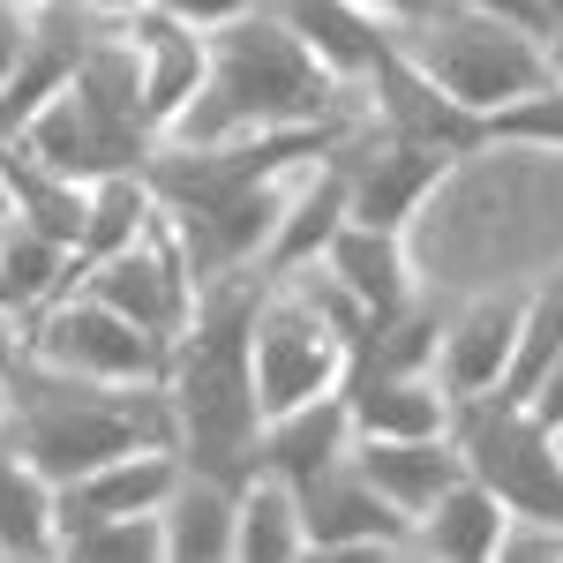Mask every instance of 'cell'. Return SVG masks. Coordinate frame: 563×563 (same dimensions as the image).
<instances>
[{
	"label": "cell",
	"mask_w": 563,
	"mask_h": 563,
	"mask_svg": "<svg viewBox=\"0 0 563 563\" xmlns=\"http://www.w3.org/2000/svg\"><path fill=\"white\" fill-rule=\"evenodd\" d=\"M398 45H406L459 106H474L481 121H488L496 106H511V98L549 84V38H533L519 23H496V15H474V8H459V0H435L421 23H398Z\"/></svg>",
	"instance_id": "5"
},
{
	"label": "cell",
	"mask_w": 563,
	"mask_h": 563,
	"mask_svg": "<svg viewBox=\"0 0 563 563\" xmlns=\"http://www.w3.org/2000/svg\"><path fill=\"white\" fill-rule=\"evenodd\" d=\"M8 211H15V203H8V174H0V218H8Z\"/></svg>",
	"instance_id": "42"
},
{
	"label": "cell",
	"mask_w": 563,
	"mask_h": 563,
	"mask_svg": "<svg viewBox=\"0 0 563 563\" xmlns=\"http://www.w3.org/2000/svg\"><path fill=\"white\" fill-rule=\"evenodd\" d=\"M23 346L60 361V368H76V376H106V384H166V368H174V339L129 323L121 308H106L84 286L68 301L38 308Z\"/></svg>",
	"instance_id": "7"
},
{
	"label": "cell",
	"mask_w": 563,
	"mask_h": 563,
	"mask_svg": "<svg viewBox=\"0 0 563 563\" xmlns=\"http://www.w3.org/2000/svg\"><path fill=\"white\" fill-rule=\"evenodd\" d=\"M135 38V60H143V113H151V129L174 135V121L188 113V98L203 90V68H211V38L196 31V23H180L166 15L158 0H143L121 15Z\"/></svg>",
	"instance_id": "14"
},
{
	"label": "cell",
	"mask_w": 563,
	"mask_h": 563,
	"mask_svg": "<svg viewBox=\"0 0 563 563\" xmlns=\"http://www.w3.org/2000/svg\"><path fill=\"white\" fill-rule=\"evenodd\" d=\"M451 443L466 474L511 504V519L563 533V429H549L519 390L451 398Z\"/></svg>",
	"instance_id": "4"
},
{
	"label": "cell",
	"mask_w": 563,
	"mask_h": 563,
	"mask_svg": "<svg viewBox=\"0 0 563 563\" xmlns=\"http://www.w3.org/2000/svg\"><path fill=\"white\" fill-rule=\"evenodd\" d=\"M519 323H526V294H488L466 316L443 323V353H435V376L451 398H474V390H504L511 384V353H519Z\"/></svg>",
	"instance_id": "15"
},
{
	"label": "cell",
	"mask_w": 563,
	"mask_h": 563,
	"mask_svg": "<svg viewBox=\"0 0 563 563\" xmlns=\"http://www.w3.org/2000/svg\"><path fill=\"white\" fill-rule=\"evenodd\" d=\"M15 323H23V316H15V308H0V353L15 346Z\"/></svg>",
	"instance_id": "37"
},
{
	"label": "cell",
	"mask_w": 563,
	"mask_h": 563,
	"mask_svg": "<svg viewBox=\"0 0 563 563\" xmlns=\"http://www.w3.org/2000/svg\"><path fill=\"white\" fill-rule=\"evenodd\" d=\"M158 196H151V180L143 174H113L90 188V218H84V241H76V286H84L90 271L106 256H121L129 241H143L151 225H158Z\"/></svg>",
	"instance_id": "26"
},
{
	"label": "cell",
	"mask_w": 563,
	"mask_h": 563,
	"mask_svg": "<svg viewBox=\"0 0 563 563\" xmlns=\"http://www.w3.org/2000/svg\"><path fill=\"white\" fill-rule=\"evenodd\" d=\"M316 263H323L368 316H390V308H406L413 294H421V286H413V256H406V233H390V225H361V218H346Z\"/></svg>",
	"instance_id": "19"
},
{
	"label": "cell",
	"mask_w": 563,
	"mask_h": 563,
	"mask_svg": "<svg viewBox=\"0 0 563 563\" xmlns=\"http://www.w3.org/2000/svg\"><path fill=\"white\" fill-rule=\"evenodd\" d=\"M23 45H31V8H23V0H0V90H8V76H15Z\"/></svg>",
	"instance_id": "33"
},
{
	"label": "cell",
	"mask_w": 563,
	"mask_h": 563,
	"mask_svg": "<svg viewBox=\"0 0 563 563\" xmlns=\"http://www.w3.org/2000/svg\"><path fill=\"white\" fill-rule=\"evenodd\" d=\"M158 8H166V15H180V23H196V31L211 38V31L241 23L249 8H263V0H158Z\"/></svg>",
	"instance_id": "32"
},
{
	"label": "cell",
	"mask_w": 563,
	"mask_h": 563,
	"mask_svg": "<svg viewBox=\"0 0 563 563\" xmlns=\"http://www.w3.org/2000/svg\"><path fill=\"white\" fill-rule=\"evenodd\" d=\"M435 353H443V308H429L421 294H413L406 308H390V316L368 323V339L353 346L346 368H398V376H421V368H435Z\"/></svg>",
	"instance_id": "28"
},
{
	"label": "cell",
	"mask_w": 563,
	"mask_h": 563,
	"mask_svg": "<svg viewBox=\"0 0 563 563\" xmlns=\"http://www.w3.org/2000/svg\"><path fill=\"white\" fill-rule=\"evenodd\" d=\"M286 203H294V188L278 174V180H256V188H233V196H218V203L166 211V218H174L180 249H188V271H196V278H225V271H263Z\"/></svg>",
	"instance_id": "12"
},
{
	"label": "cell",
	"mask_w": 563,
	"mask_h": 563,
	"mask_svg": "<svg viewBox=\"0 0 563 563\" xmlns=\"http://www.w3.org/2000/svg\"><path fill=\"white\" fill-rule=\"evenodd\" d=\"M563 31V0H549V38H556Z\"/></svg>",
	"instance_id": "41"
},
{
	"label": "cell",
	"mask_w": 563,
	"mask_h": 563,
	"mask_svg": "<svg viewBox=\"0 0 563 563\" xmlns=\"http://www.w3.org/2000/svg\"><path fill=\"white\" fill-rule=\"evenodd\" d=\"M346 211H353L346 158L331 151V158H316V166H308V180L294 188V203H286V218H278V241H271L263 271H271V278H286V271L316 263L323 249H331V233L346 225Z\"/></svg>",
	"instance_id": "23"
},
{
	"label": "cell",
	"mask_w": 563,
	"mask_h": 563,
	"mask_svg": "<svg viewBox=\"0 0 563 563\" xmlns=\"http://www.w3.org/2000/svg\"><path fill=\"white\" fill-rule=\"evenodd\" d=\"M23 8H98V0H23Z\"/></svg>",
	"instance_id": "39"
},
{
	"label": "cell",
	"mask_w": 563,
	"mask_h": 563,
	"mask_svg": "<svg viewBox=\"0 0 563 563\" xmlns=\"http://www.w3.org/2000/svg\"><path fill=\"white\" fill-rule=\"evenodd\" d=\"M353 435H443L451 429V390L435 368L398 376V368H346Z\"/></svg>",
	"instance_id": "18"
},
{
	"label": "cell",
	"mask_w": 563,
	"mask_h": 563,
	"mask_svg": "<svg viewBox=\"0 0 563 563\" xmlns=\"http://www.w3.org/2000/svg\"><path fill=\"white\" fill-rule=\"evenodd\" d=\"M353 106H368L353 84H339L308 38L263 0L241 23L211 31V68L203 90L188 98V113L174 121V143H225L249 129H301V121H339Z\"/></svg>",
	"instance_id": "2"
},
{
	"label": "cell",
	"mask_w": 563,
	"mask_h": 563,
	"mask_svg": "<svg viewBox=\"0 0 563 563\" xmlns=\"http://www.w3.org/2000/svg\"><path fill=\"white\" fill-rule=\"evenodd\" d=\"M0 556L38 563L60 556V488L23 459V443L0 429Z\"/></svg>",
	"instance_id": "22"
},
{
	"label": "cell",
	"mask_w": 563,
	"mask_h": 563,
	"mask_svg": "<svg viewBox=\"0 0 563 563\" xmlns=\"http://www.w3.org/2000/svg\"><path fill=\"white\" fill-rule=\"evenodd\" d=\"M526 406H533V413H541L549 429H563V353L549 361V368H541V384L526 390Z\"/></svg>",
	"instance_id": "35"
},
{
	"label": "cell",
	"mask_w": 563,
	"mask_h": 563,
	"mask_svg": "<svg viewBox=\"0 0 563 563\" xmlns=\"http://www.w3.org/2000/svg\"><path fill=\"white\" fill-rule=\"evenodd\" d=\"M361 98H368V121L390 129V135L435 143V151H451V158L488 151V121H481L474 106H459V98H451V90H443L429 68L406 53V45H390L384 60L361 76Z\"/></svg>",
	"instance_id": "11"
},
{
	"label": "cell",
	"mask_w": 563,
	"mask_h": 563,
	"mask_svg": "<svg viewBox=\"0 0 563 563\" xmlns=\"http://www.w3.org/2000/svg\"><path fill=\"white\" fill-rule=\"evenodd\" d=\"M294 496H301L308 556H346V549H406V541H413V519H406L384 488L353 466V451L339 459V466H323L316 481H301Z\"/></svg>",
	"instance_id": "13"
},
{
	"label": "cell",
	"mask_w": 563,
	"mask_h": 563,
	"mask_svg": "<svg viewBox=\"0 0 563 563\" xmlns=\"http://www.w3.org/2000/svg\"><path fill=\"white\" fill-rule=\"evenodd\" d=\"M556 353H563V263L541 278V286H526V323H519V353H511V384L504 390L526 398Z\"/></svg>",
	"instance_id": "29"
},
{
	"label": "cell",
	"mask_w": 563,
	"mask_h": 563,
	"mask_svg": "<svg viewBox=\"0 0 563 563\" xmlns=\"http://www.w3.org/2000/svg\"><path fill=\"white\" fill-rule=\"evenodd\" d=\"M353 451V406L346 390H323V398H308L294 413H271L263 421V474L278 481H316L323 466H339Z\"/></svg>",
	"instance_id": "21"
},
{
	"label": "cell",
	"mask_w": 563,
	"mask_h": 563,
	"mask_svg": "<svg viewBox=\"0 0 563 563\" xmlns=\"http://www.w3.org/2000/svg\"><path fill=\"white\" fill-rule=\"evenodd\" d=\"M353 466L376 481L413 526H421V511H429L451 481L466 474V459H459L451 429H443V435H353Z\"/></svg>",
	"instance_id": "16"
},
{
	"label": "cell",
	"mask_w": 563,
	"mask_h": 563,
	"mask_svg": "<svg viewBox=\"0 0 563 563\" xmlns=\"http://www.w3.org/2000/svg\"><path fill=\"white\" fill-rule=\"evenodd\" d=\"M504 541H511V504L474 474H459L413 526V549H429L443 563H488L504 556Z\"/></svg>",
	"instance_id": "20"
},
{
	"label": "cell",
	"mask_w": 563,
	"mask_h": 563,
	"mask_svg": "<svg viewBox=\"0 0 563 563\" xmlns=\"http://www.w3.org/2000/svg\"><path fill=\"white\" fill-rule=\"evenodd\" d=\"M271 271L203 278L196 316L174 339L166 398H174V451L196 474L249 488L263 474V398H256V308Z\"/></svg>",
	"instance_id": "1"
},
{
	"label": "cell",
	"mask_w": 563,
	"mask_h": 563,
	"mask_svg": "<svg viewBox=\"0 0 563 563\" xmlns=\"http://www.w3.org/2000/svg\"><path fill=\"white\" fill-rule=\"evenodd\" d=\"M23 151H38L45 166H60L68 180H113V174H143V158H151V143L158 135L143 129V121H121V113H106L98 98H84V90L68 84L53 106H45L31 129L15 135Z\"/></svg>",
	"instance_id": "10"
},
{
	"label": "cell",
	"mask_w": 563,
	"mask_h": 563,
	"mask_svg": "<svg viewBox=\"0 0 563 563\" xmlns=\"http://www.w3.org/2000/svg\"><path fill=\"white\" fill-rule=\"evenodd\" d=\"M0 421H8V353H0Z\"/></svg>",
	"instance_id": "40"
},
{
	"label": "cell",
	"mask_w": 563,
	"mask_h": 563,
	"mask_svg": "<svg viewBox=\"0 0 563 563\" xmlns=\"http://www.w3.org/2000/svg\"><path fill=\"white\" fill-rule=\"evenodd\" d=\"M346 361L353 346L316 316L294 278H271V294L256 308V398H263V421L271 413H294L323 390H346Z\"/></svg>",
	"instance_id": "6"
},
{
	"label": "cell",
	"mask_w": 563,
	"mask_h": 563,
	"mask_svg": "<svg viewBox=\"0 0 563 563\" xmlns=\"http://www.w3.org/2000/svg\"><path fill=\"white\" fill-rule=\"evenodd\" d=\"M488 143H526V151H563V76L526 90L488 113Z\"/></svg>",
	"instance_id": "31"
},
{
	"label": "cell",
	"mask_w": 563,
	"mask_h": 563,
	"mask_svg": "<svg viewBox=\"0 0 563 563\" xmlns=\"http://www.w3.org/2000/svg\"><path fill=\"white\" fill-rule=\"evenodd\" d=\"M166 563H233V519H241V488L180 466L166 496Z\"/></svg>",
	"instance_id": "24"
},
{
	"label": "cell",
	"mask_w": 563,
	"mask_h": 563,
	"mask_svg": "<svg viewBox=\"0 0 563 563\" xmlns=\"http://www.w3.org/2000/svg\"><path fill=\"white\" fill-rule=\"evenodd\" d=\"M84 294H98L106 308H121L129 323L158 331V339H180V323L196 316V294H203V278L188 271V249H180L174 218L158 211V225H151L143 241H129L121 256H106L98 271H90Z\"/></svg>",
	"instance_id": "8"
},
{
	"label": "cell",
	"mask_w": 563,
	"mask_h": 563,
	"mask_svg": "<svg viewBox=\"0 0 563 563\" xmlns=\"http://www.w3.org/2000/svg\"><path fill=\"white\" fill-rule=\"evenodd\" d=\"M361 8H376V15H390V23H421L435 0H361Z\"/></svg>",
	"instance_id": "36"
},
{
	"label": "cell",
	"mask_w": 563,
	"mask_h": 563,
	"mask_svg": "<svg viewBox=\"0 0 563 563\" xmlns=\"http://www.w3.org/2000/svg\"><path fill=\"white\" fill-rule=\"evenodd\" d=\"M339 158H346V188H353L346 218L390 225V233H406V218L421 211V203L435 196V180L459 166L451 151L413 143V135H390V129H376V121H361V129L339 143Z\"/></svg>",
	"instance_id": "9"
},
{
	"label": "cell",
	"mask_w": 563,
	"mask_h": 563,
	"mask_svg": "<svg viewBox=\"0 0 563 563\" xmlns=\"http://www.w3.org/2000/svg\"><path fill=\"white\" fill-rule=\"evenodd\" d=\"M459 8H474V15H496V23H519L533 38H549V0H459Z\"/></svg>",
	"instance_id": "34"
},
{
	"label": "cell",
	"mask_w": 563,
	"mask_h": 563,
	"mask_svg": "<svg viewBox=\"0 0 563 563\" xmlns=\"http://www.w3.org/2000/svg\"><path fill=\"white\" fill-rule=\"evenodd\" d=\"M271 8H278V15L308 38V53L353 90H361V76L398 45V23L376 15V8H361V0H271Z\"/></svg>",
	"instance_id": "17"
},
{
	"label": "cell",
	"mask_w": 563,
	"mask_h": 563,
	"mask_svg": "<svg viewBox=\"0 0 563 563\" xmlns=\"http://www.w3.org/2000/svg\"><path fill=\"white\" fill-rule=\"evenodd\" d=\"M0 429L15 435L23 459L60 488V481L121 459V451L174 443V398H166V384L76 376V368H60V361H45V353H31L15 339L8 346V421Z\"/></svg>",
	"instance_id": "3"
},
{
	"label": "cell",
	"mask_w": 563,
	"mask_h": 563,
	"mask_svg": "<svg viewBox=\"0 0 563 563\" xmlns=\"http://www.w3.org/2000/svg\"><path fill=\"white\" fill-rule=\"evenodd\" d=\"M60 556L151 563V556H166V519H158V511H135V519H90V526H76V533H60Z\"/></svg>",
	"instance_id": "30"
},
{
	"label": "cell",
	"mask_w": 563,
	"mask_h": 563,
	"mask_svg": "<svg viewBox=\"0 0 563 563\" xmlns=\"http://www.w3.org/2000/svg\"><path fill=\"white\" fill-rule=\"evenodd\" d=\"M0 174H8V203L23 225H38L53 241H84V218H90V180H68L60 166H45L38 151L23 143H0Z\"/></svg>",
	"instance_id": "25"
},
{
	"label": "cell",
	"mask_w": 563,
	"mask_h": 563,
	"mask_svg": "<svg viewBox=\"0 0 563 563\" xmlns=\"http://www.w3.org/2000/svg\"><path fill=\"white\" fill-rule=\"evenodd\" d=\"M308 556V533H301V496L294 481L256 474L241 488V519H233V563H294Z\"/></svg>",
	"instance_id": "27"
},
{
	"label": "cell",
	"mask_w": 563,
	"mask_h": 563,
	"mask_svg": "<svg viewBox=\"0 0 563 563\" xmlns=\"http://www.w3.org/2000/svg\"><path fill=\"white\" fill-rule=\"evenodd\" d=\"M549 76H563V31L549 38Z\"/></svg>",
	"instance_id": "38"
}]
</instances>
